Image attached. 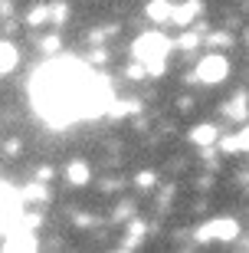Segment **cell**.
<instances>
[{
  "label": "cell",
  "mask_w": 249,
  "mask_h": 253,
  "mask_svg": "<svg viewBox=\"0 0 249 253\" xmlns=\"http://www.w3.org/2000/svg\"><path fill=\"white\" fill-rule=\"evenodd\" d=\"M190 138H194L197 145H210V141L216 138V128H213V125H197V128L190 131Z\"/></svg>",
  "instance_id": "ba28073f"
},
{
  "label": "cell",
  "mask_w": 249,
  "mask_h": 253,
  "mask_svg": "<svg viewBox=\"0 0 249 253\" xmlns=\"http://www.w3.org/2000/svg\"><path fill=\"white\" fill-rule=\"evenodd\" d=\"M240 234V227H236V220H213V224H207V227H200V240H233V237Z\"/></svg>",
  "instance_id": "277c9868"
},
{
  "label": "cell",
  "mask_w": 249,
  "mask_h": 253,
  "mask_svg": "<svg viewBox=\"0 0 249 253\" xmlns=\"http://www.w3.org/2000/svg\"><path fill=\"white\" fill-rule=\"evenodd\" d=\"M148 17L151 20H174V7L167 0H151L148 3Z\"/></svg>",
  "instance_id": "8992f818"
},
{
  "label": "cell",
  "mask_w": 249,
  "mask_h": 253,
  "mask_svg": "<svg viewBox=\"0 0 249 253\" xmlns=\"http://www.w3.org/2000/svg\"><path fill=\"white\" fill-rule=\"evenodd\" d=\"M43 49H59V40H56V37H49V40H43Z\"/></svg>",
  "instance_id": "9a60e30c"
},
{
  "label": "cell",
  "mask_w": 249,
  "mask_h": 253,
  "mask_svg": "<svg viewBox=\"0 0 249 253\" xmlns=\"http://www.w3.org/2000/svg\"><path fill=\"white\" fill-rule=\"evenodd\" d=\"M66 178H69V184H85V181H89V168H85L82 161H72V165L66 168Z\"/></svg>",
  "instance_id": "52a82bcc"
},
{
  "label": "cell",
  "mask_w": 249,
  "mask_h": 253,
  "mask_svg": "<svg viewBox=\"0 0 249 253\" xmlns=\"http://www.w3.org/2000/svg\"><path fill=\"white\" fill-rule=\"evenodd\" d=\"M0 53H3V56H0V73H13V66H17V49L10 46V43H3Z\"/></svg>",
  "instance_id": "9c48e42d"
},
{
  "label": "cell",
  "mask_w": 249,
  "mask_h": 253,
  "mask_svg": "<svg viewBox=\"0 0 249 253\" xmlns=\"http://www.w3.org/2000/svg\"><path fill=\"white\" fill-rule=\"evenodd\" d=\"M138 184H141V188H151V184H154V174H148V171L138 174Z\"/></svg>",
  "instance_id": "5bb4252c"
},
{
  "label": "cell",
  "mask_w": 249,
  "mask_h": 253,
  "mask_svg": "<svg viewBox=\"0 0 249 253\" xmlns=\"http://www.w3.org/2000/svg\"><path fill=\"white\" fill-rule=\"evenodd\" d=\"M167 49H171V43H167L161 33H144V37L135 40L131 53L138 56V63L148 66V76H161V73H164V56H167Z\"/></svg>",
  "instance_id": "7a4b0ae2"
},
{
  "label": "cell",
  "mask_w": 249,
  "mask_h": 253,
  "mask_svg": "<svg viewBox=\"0 0 249 253\" xmlns=\"http://www.w3.org/2000/svg\"><path fill=\"white\" fill-rule=\"evenodd\" d=\"M226 112H230L233 119H243V115H246V95H236V99H233V109H226Z\"/></svg>",
  "instance_id": "8fae6325"
},
{
  "label": "cell",
  "mask_w": 249,
  "mask_h": 253,
  "mask_svg": "<svg viewBox=\"0 0 249 253\" xmlns=\"http://www.w3.org/2000/svg\"><path fill=\"white\" fill-rule=\"evenodd\" d=\"M89 83H92V76L75 63H53L39 69L33 79V99H36L39 115L56 128L75 115H82V95Z\"/></svg>",
  "instance_id": "6da1fadb"
},
{
  "label": "cell",
  "mask_w": 249,
  "mask_h": 253,
  "mask_svg": "<svg viewBox=\"0 0 249 253\" xmlns=\"http://www.w3.org/2000/svg\"><path fill=\"white\" fill-rule=\"evenodd\" d=\"M226 73H230V63H226V56H220V53L203 56L200 66H197V79H200V83H220V79H226Z\"/></svg>",
  "instance_id": "3957f363"
},
{
  "label": "cell",
  "mask_w": 249,
  "mask_h": 253,
  "mask_svg": "<svg viewBox=\"0 0 249 253\" xmlns=\"http://www.w3.org/2000/svg\"><path fill=\"white\" fill-rule=\"evenodd\" d=\"M236 145H240V151H249V128H243L236 135Z\"/></svg>",
  "instance_id": "4fadbf2b"
},
{
  "label": "cell",
  "mask_w": 249,
  "mask_h": 253,
  "mask_svg": "<svg viewBox=\"0 0 249 253\" xmlns=\"http://www.w3.org/2000/svg\"><path fill=\"white\" fill-rule=\"evenodd\" d=\"M46 17H49V10H46V7H36V10H33V13L27 17V23H30V27H39V23H43Z\"/></svg>",
  "instance_id": "7c38bea8"
},
{
  "label": "cell",
  "mask_w": 249,
  "mask_h": 253,
  "mask_svg": "<svg viewBox=\"0 0 249 253\" xmlns=\"http://www.w3.org/2000/svg\"><path fill=\"white\" fill-rule=\"evenodd\" d=\"M20 197H27V201H43V197H46V188H43V184H30V188H23Z\"/></svg>",
  "instance_id": "30bf717a"
},
{
  "label": "cell",
  "mask_w": 249,
  "mask_h": 253,
  "mask_svg": "<svg viewBox=\"0 0 249 253\" xmlns=\"http://www.w3.org/2000/svg\"><path fill=\"white\" fill-rule=\"evenodd\" d=\"M197 13H200V0H187L184 7L174 10V23H177V27H187V23H190Z\"/></svg>",
  "instance_id": "5b68a950"
}]
</instances>
